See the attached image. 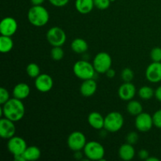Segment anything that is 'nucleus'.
Masks as SVG:
<instances>
[{
	"label": "nucleus",
	"mask_w": 161,
	"mask_h": 161,
	"mask_svg": "<svg viewBox=\"0 0 161 161\" xmlns=\"http://www.w3.org/2000/svg\"><path fill=\"white\" fill-rule=\"evenodd\" d=\"M86 136L80 131H74L69 135L67 139L68 147L73 152L81 151L86 144Z\"/></svg>",
	"instance_id": "nucleus-8"
},
{
	"label": "nucleus",
	"mask_w": 161,
	"mask_h": 161,
	"mask_svg": "<svg viewBox=\"0 0 161 161\" xmlns=\"http://www.w3.org/2000/svg\"><path fill=\"white\" fill-rule=\"evenodd\" d=\"M31 89L28 84L25 83H17L13 90V95L14 97H16L20 100H25L29 96Z\"/></svg>",
	"instance_id": "nucleus-18"
},
{
	"label": "nucleus",
	"mask_w": 161,
	"mask_h": 161,
	"mask_svg": "<svg viewBox=\"0 0 161 161\" xmlns=\"http://www.w3.org/2000/svg\"><path fill=\"white\" fill-rule=\"evenodd\" d=\"M121 78L124 82H131L134 79V72L130 68H125L121 72Z\"/></svg>",
	"instance_id": "nucleus-28"
},
{
	"label": "nucleus",
	"mask_w": 161,
	"mask_h": 161,
	"mask_svg": "<svg viewBox=\"0 0 161 161\" xmlns=\"http://www.w3.org/2000/svg\"><path fill=\"white\" fill-rule=\"evenodd\" d=\"M46 0H30L32 6H39V5H42V3L45 2Z\"/></svg>",
	"instance_id": "nucleus-39"
},
{
	"label": "nucleus",
	"mask_w": 161,
	"mask_h": 161,
	"mask_svg": "<svg viewBox=\"0 0 161 161\" xmlns=\"http://www.w3.org/2000/svg\"><path fill=\"white\" fill-rule=\"evenodd\" d=\"M153 125L157 128L161 129V109L157 110L153 115Z\"/></svg>",
	"instance_id": "nucleus-33"
},
{
	"label": "nucleus",
	"mask_w": 161,
	"mask_h": 161,
	"mask_svg": "<svg viewBox=\"0 0 161 161\" xmlns=\"http://www.w3.org/2000/svg\"><path fill=\"white\" fill-rule=\"evenodd\" d=\"M14 160L16 161H27L26 159H25V156H24V153L15 155L14 156Z\"/></svg>",
	"instance_id": "nucleus-38"
},
{
	"label": "nucleus",
	"mask_w": 161,
	"mask_h": 161,
	"mask_svg": "<svg viewBox=\"0 0 161 161\" xmlns=\"http://www.w3.org/2000/svg\"><path fill=\"white\" fill-rule=\"evenodd\" d=\"M88 124L95 130H102L105 125V117L98 112H92L87 117Z\"/></svg>",
	"instance_id": "nucleus-17"
},
{
	"label": "nucleus",
	"mask_w": 161,
	"mask_h": 161,
	"mask_svg": "<svg viewBox=\"0 0 161 161\" xmlns=\"http://www.w3.org/2000/svg\"><path fill=\"white\" fill-rule=\"evenodd\" d=\"M66 39L65 32L60 27H52L47 32V42L52 47H62L65 43Z\"/></svg>",
	"instance_id": "nucleus-7"
},
{
	"label": "nucleus",
	"mask_w": 161,
	"mask_h": 161,
	"mask_svg": "<svg viewBox=\"0 0 161 161\" xmlns=\"http://www.w3.org/2000/svg\"><path fill=\"white\" fill-rule=\"evenodd\" d=\"M64 52L61 47H53L50 51V56L53 61H59L64 58Z\"/></svg>",
	"instance_id": "nucleus-27"
},
{
	"label": "nucleus",
	"mask_w": 161,
	"mask_h": 161,
	"mask_svg": "<svg viewBox=\"0 0 161 161\" xmlns=\"http://www.w3.org/2000/svg\"><path fill=\"white\" fill-rule=\"evenodd\" d=\"M135 127L140 132H148L153 125V116L147 113H141L136 116L135 121Z\"/></svg>",
	"instance_id": "nucleus-9"
},
{
	"label": "nucleus",
	"mask_w": 161,
	"mask_h": 161,
	"mask_svg": "<svg viewBox=\"0 0 161 161\" xmlns=\"http://www.w3.org/2000/svg\"><path fill=\"white\" fill-rule=\"evenodd\" d=\"M14 47V41L11 36H1L0 37V51L3 53L10 52Z\"/></svg>",
	"instance_id": "nucleus-24"
},
{
	"label": "nucleus",
	"mask_w": 161,
	"mask_h": 161,
	"mask_svg": "<svg viewBox=\"0 0 161 161\" xmlns=\"http://www.w3.org/2000/svg\"><path fill=\"white\" fill-rule=\"evenodd\" d=\"M92 64L96 72L100 74H105V72L112 67L113 61H112L111 56L108 53L100 52L94 57Z\"/></svg>",
	"instance_id": "nucleus-6"
},
{
	"label": "nucleus",
	"mask_w": 161,
	"mask_h": 161,
	"mask_svg": "<svg viewBox=\"0 0 161 161\" xmlns=\"http://www.w3.org/2000/svg\"><path fill=\"white\" fill-rule=\"evenodd\" d=\"M138 96L142 100H149L155 96V91L149 86H143L138 90Z\"/></svg>",
	"instance_id": "nucleus-25"
},
{
	"label": "nucleus",
	"mask_w": 161,
	"mask_h": 161,
	"mask_svg": "<svg viewBox=\"0 0 161 161\" xmlns=\"http://www.w3.org/2000/svg\"><path fill=\"white\" fill-rule=\"evenodd\" d=\"M155 97L159 102H161V86H158L155 91Z\"/></svg>",
	"instance_id": "nucleus-37"
},
{
	"label": "nucleus",
	"mask_w": 161,
	"mask_h": 161,
	"mask_svg": "<svg viewBox=\"0 0 161 161\" xmlns=\"http://www.w3.org/2000/svg\"><path fill=\"white\" fill-rule=\"evenodd\" d=\"M75 6L79 13L82 14H87L94 9V0H75Z\"/></svg>",
	"instance_id": "nucleus-20"
},
{
	"label": "nucleus",
	"mask_w": 161,
	"mask_h": 161,
	"mask_svg": "<svg viewBox=\"0 0 161 161\" xmlns=\"http://www.w3.org/2000/svg\"><path fill=\"white\" fill-rule=\"evenodd\" d=\"M105 75H106V76L108 77V78L113 79V78H114L115 75H116V72H115L114 69H113L112 68H110V69H108L106 72H105Z\"/></svg>",
	"instance_id": "nucleus-36"
},
{
	"label": "nucleus",
	"mask_w": 161,
	"mask_h": 161,
	"mask_svg": "<svg viewBox=\"0 0 161 161\" xmlns=\"http://www.w3.org/2000/svg\"><path fill=\"white\" fill-rule=\"evenodd\" d=\"M146 77L150 83H157L161 81V62L153 61L146 70Z\"/></svg>",
	"instance_id": "nucleus-13"
},
{
	"label": "nucleus",
	"mask_w": 161,
	"mask_h": 161,
	"mask_svg": "<svg viewBox=\"0 0 161 161\" xmlns=\"http://www.w3.org/2000/svg\"><path fill=\"white\" fill-rule=\"evenodd\" d=\"M150 58L153 61L161 62V48L156 47L150 51Z\"/></svg>",
	"instance_id": "nucleus-29"
},
{
	"label": "nucleus",
	"mask_w": 161,
	"mask_h": 161,
	"mask_svg": "<svg viewBox=\"0 0 161 161\" xmlns=\"http://www.w3.org/2000/svg\"><path fill=\"white\" fill-rule=\"evenodd\" d=\"M138 157L141 160H147L149 157V153L146 149H141L138 152Z\"/></svg>",
	"instance_id": "nucleus-35"
},
{
	"label": "nucleus",
	"mask_w": 161,
	"mask_h": 161,
	"mask_svg": "<svg viewBox=\"0 0 161 161\" xmlns=\"http://www.w3.org/2000/svg\"><path fill=\"white\" fill-rule=\"evenodd\" d=\"M127 110L129 114L132 116H138L141 113L143 112V107L141 102L136 100H130L129 101L127 105Z\"/></svg>",
	"instance_id": "nucleus-23"
},
{
	"label": "nucleus",
	"mask_w": 161,
	"mask_h": 161,
	"mask_svg": "<svg viewBox=\"0 0 161 161\" xmlns=\"http://www.w3.org/2000/svg\"><path fill=\"white\" fill-rule=\"evenodd\" d=\"M110 1H111V3H112V2H115L116 0H110Z\"/></svg>",
	"instance_id": "nucleus-42"
},
{
	"label": "nucleus",
	"mask_w": 161,
	"mask_h": 161,
	"mask_svg": "<svg viewBox=\"0 0 161 161\" xmlns=\"http://www.w3.org/2000/svg\"><path fill=\"white\" fill-rule=\"evenodd\" d=\"M35 86L41 93H47L51 91L53 86V80L50 75L42 73L35 80Z\"/></svg>",
	"instance_id": "nucleus-11"
},
{
	"label": "nucleus",
	"mask_w": 161,
	"mask_h": 161,
	"mask_svg": "<svg viewBox=\"0 0 161 161\" xmlns=\"http://www.w3.org/2000/svg\"><path fill=\"white\" fill-rule=\"evenodd\" d=\"M16 133V127L14 121L2 118L0 119V136L4 139H9L14 137Z\"/></svg>",
	"instance_id": "nucleus-15"
},
{
	"label": "nucleus",
	"mask_w": 161,
	"mask_h": 161,
	"mask_svg": "<svg viewBox=\"0 0 161 161\" xmlns=\"http://www.w3.org/2000/svg\"><path fill=\"white\" fill-rule=\"evenodd\" d=\"M27 147L28 146H27L26 142L21 137L14 135V137L8 139L7 149L9 152L14 156L24 153Z\"/></svg>",
	"instance_id": "nucleus-10"
},
{
	"label": "nucleus",
	"mask_w": 161,
	"mask_h": 161,
	"mask_svg": "<svg viewBox=\"0 0 161 161\" xmlns=\"http://www.w3.org/2000/svg\"><path fill=\"white\" fill-rule=\"evenodd\" d=\"M26 72L31 78L36 79L38 75H40V68L36 63H30L26 67Z\"/></svg>",
	"instance_id": "nucleus-26"
},
{
	"label": "nucleus",
	"mask_w": 161,
	"mask_h": 161,
	"mask_svg": "<svg viewBox=\"0 0 161 161\" xmlns=\"http://www.w3.org/2000/svg\"><path fill=\"white\" fill-rule=\"evenodd\" d=\"M138 139H139V137H138V133L135 131L130 132L126 136V141H127V142L129 143V144L133 145V146L138 142Z\"/></svg>",
	"instance_id": "nucleus-31"
},
{
	"label": "nucleus",
	"mask_w": 161,
	"mask_h": 161,
	"mask_svg": "<svg viewBox=\"0 0 161 161\" xmlns=\"http://www.w3.org/2000/svg\"><path fill=\"white\" fill-rule=\"evenodd\" d=\"M124 124V118L120 113L116 111L111 112L105 117V130L111 133H116L122 129Z\"/></svg>",
	"instance_id": "nucleus-5"
},
{
	"label": "nucleus",
	"mask_w": 161,
	"mask_h": 161,
	"mask_svg": "<svg viewBox=\"0 0 161 161\" xmlns=\"http://www.w3.org/2000/svg\"><path fill=\"white\" fill-rule=\"evenodd\" d=\"M83 150L84 156L87 160L102 161L105 160V148L100 142L96 141H90L86 142Z\"/></svg>",
	"instance_id": "nucleus-3"
},
{
	"label": "nucleus",
	"mask_w": 161,
	"mask_h": 161,
	"mask_svg": "<svg viewBox=\"0 0 161 161\" xmlns=\"http://www.w3.org/2000/svg\"><path fill=\"white\" fill-rule=\"evenodd\" d=\"M51 5L56 7H63L69 3V0H48Z\"/></svg>",
	"instance_id": "nucleus-34"
},
{
	"label": "nucleus",
	"mask_w": 161,
	"mask_h": 161,
	"mask_svg": "<svg viewBox=\"0 0 161 161\" xmlns=\"http://www.w3.org/2000/svg\"><path fill=\"white\" fill-rule=\"evenodd\" d=\"M119 157L121 160L129 161L131 160L135 156V149L133 145L129 143H124L119 147Z\"/></svg>",
	"instance_id": "nucleus-19"
},
{
	"label": "nucleus",
	"mask_w": 161,
	"mask_h": 161,
	"mask_svg": "<svg viewBox=\"0 0 161 161\" xmlns=\"http://www.w3.org/2000/svg\"><path fill=\"white\" fill-rule=\"evenodd\" d=\"M94 6L100 10H104L109 7L111 1L110 0H94Z\"/></svg>",
	"instance_id": "nucleus-30"
},
{
	"label": "nucleus",
	"mask_w": 161,
	"mask_h": 161,
	"mask_svg": "<svg viewBox=\"0 0 161 161\" xmlns=\"http://www.w3.org/2000/svg\"><path fill=\"white\" fill-rule=\"evenodd\" d=\"M95 72L93 64L85 60L76 61L73 65V73L77 78L82 80L94 79Z\"/></svg>",
	"instance_id": "nucleus-4"
},
{
	"label": "nucleus",
	"mask_w": 161,
	"mask_h": 161,
	"mask_svg": "<svg viewBox=\"0 0 161 161\" xmlns=\"http://www.w3.org/2000/svg\"><path fill=\"white\" fill-rule=\"evenodd\" d=\"M18 25L17 20L11 17H6L0 23V33L2 36L12 37L17 31Z\"/></svg>",
	"instance_id": "nucleus-12"
},
{
	"label": "nucleus",
	"mask_w": 161,
	"mask_h": 161,
	"mask_svg": "<svg viewBox=\"0 0 161 161\" xmlns=\"http://www.w3.org/2000/svg\"><path fill=\"white\" fill-rule=\"evenodd\" d=\"M25 114V107L22 100L16 97L10 98L5 104L2 105L1 116L17 122L23 119Z\"/></svg>",
	"instance_id": "nucleus-1"
},
{
	"label": "nucleus",
	"mask_w": 161,
	"mask_h": 161,
	"mask_svg": "<svg viewBox=\"0 0 161 161\" xmlns=\"http://www.w3.org/2000/svg\"><path fill=\"white\" fill-rule=\"evenodd\" d=\"M88 47L89 46H88L87 42L81 38H76V39H73L71 43V48H72V51L78 54L86 53L88 50Z\"/></svg>",
	"instance_id": "nucleus-21"
},
{
	"label": "nucleus",
	"mask_w": 161,
	"mask_h": 161,
	"mask_svg": "<svg viewBox=\"0 0 161 161\" xmlns=\"http://www.w3.org/2000/svg\"><path fill=\"white\" fill-rule=\"evenodd\" d=\"M97 85L94 79L83 80L80 87V91L81 94L84 97H91L95 94L97 91Z\"/></svg>",
	"instance_id": "nucleus-16"
},
{
	"label": "nucleus",
	"mask_w": 161,
	"mask_h": 161,
	"mask_svg": "<svg viewBox=\"0 0 161 161\" xmlns=\"http://www.w3.org/2000/svg\"><path fill=\"white\" fill-rule=\"evenodd\" d=\"M147 161H159L158 158H157V157H149V158L146 160Z\"/></svg>",
	"instance_id": "nucleus-41"
},
{
	"label": "nucleus",
	"mask_w": 161,
	"mask_h": 161,
	"mask_svg": "<svg viewBox=\"0 0 161 161\" xmlns=\"http://www.w3.org/2000/svg\"><path fill=\"white\" fill-rule=\"evenodd\" d=\"M74 157L77 160H82L83 159V153H81V151H75Z\"/></svg>",
	"instance_id": "nucleus-40"
},
{
	"label": "nucleus",
	"mask_w": 161,
	"mask_h": 161,
	"mask_svg": "<svg viewBox=\"0 0 161 161\" xmlns=\"http://www.w3.org/2000/svg\"><path fill=\"white\" fill-rule=\"evenodd\" d=\"M24 156L27 161H35L40 158L41 150L36 146H28L24 152Z\"/></svg>",
	"instance_id": "nucleus-22"
},
{
	"label": "nucleus",
	"mask_w": 161,
	"mask_h": 161,
	"mask_svg": "<svg viewBox=\"0 0 161 161\" xmlns=\"http://www.w3.org/2000/svg\"><path fill=\"white\" fill-rule=\"evenodd\" d=\"M28 20L35 27H42L48 23L50 14L42 5L32 6L28 12Z\"/></svg>",
	"instance_id": "nucleus-2"
},
{
	"label": "nucleus",
	"mask_w": 161,
	"mask_h": 161,
	"mask_svg": "<svg viewBox=\"0 0 161 161\" xmlns=\"http://www.w3.org/2000/svg\"><path fill=\"white\" fill-rule=\"evenodd\" d=\"M9 99H10V97H9V91L4 87L0 88V104L3 105Z\"/></svg>",
	"instance_id": "nucleus-32"
},
{
	"label": "nucleus",
	"mask_w": 161,
	"mask_h": 161,
	"mask_svg": "<svg viewBox=\"0 0 161 161\" xmlns=\"http://www.w3.org/2000/svg\"><path fill=\"white\" fill-rule=\"evenodd\" d=\"M136 94V87L131 82H124L118 89V95L119 98L125 102L132 100Z\"/></svg>",
	"instance_id": "nucleus-14"
}]
</instances>
